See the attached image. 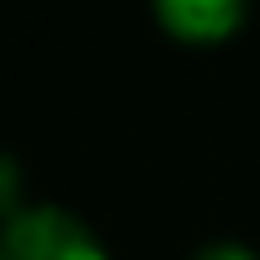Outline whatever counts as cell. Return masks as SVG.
<instances>
[{
	"label": "cell",
	"instance_id": "cell-2",
	"mask_svg": "<svg viewBox=\"0 0 260 260\" xmlns=\"http://www.w3.org/2000/svg\"><path fill=\"white\" fill-rule=\"evenodd\" d=\"M154 21L186 48H218L244 27L239 0H154Z\"/></svg>",
	"mask_w": 260,
	"mask_h": 260
},
{
	"label": "cell",
	"instance_id": "cell-1",
	"mask_svg": "<svg viewBox=\"0 0 260 260\" xmlns=\"http://www.w3.org/2000/svg\"><path fill=\"white\" fill-rule=\"evenodd\" d=\"M0 260H112L106 244L64 207H21L0 229Z\"/></svg>",
	"mask_w": 260,
	"mask_h": 260
},
{
	"label": "cell",
	"instance_id": "cell-3",
	"mask_svg": "<svg viewBox=\"0 0 260 260\" xmlns=\"http://www.w3.org/2000/svg\"><path fill=\"white\" fill-rule=\"evenodd\" d=\"M191 260H260L250 244H207V250H197Z\"/></svg>",
	"mask_w": 260,
	"mask_h": 260
}]
</instances>
